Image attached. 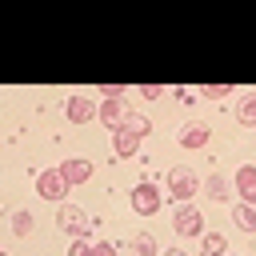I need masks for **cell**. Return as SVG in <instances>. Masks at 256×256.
<instances>
[{
	"label": "cell",
	"instance_id": "obj_21",
	"mask_svg": "<svg viewBox=\"0 0 256 256\" xmlns=\"http://www.w3.org/2000/svg\"><path fill=\"white\" fill-rule=\"evenodd\" d=\"M136 92H140L144 100H160V96H164V88H160V84H140Z\"/></svg>",
	"mask_w": 256,
	"mask_h": 256
},
{
	"label": "cell",
	"instance_id": "obj_3",
	"mask_svg": "<svg viewBox=\"0 0 256 256\" xmlns=\"http://www.w3.org/2000/svg\"><path fill=\"white\" fill-rule=\"evenodd\" d=\"M72 184L60 176V168H44V172H36V192L44 196V200H52V204H64V192H68Z\"/></svg>",
	"mask_w": 256,
	"mask_h": 256
},
{
	"label": "cell",
	"instance_id": "obj_9",
	"mask_svg": "<svg viewBox=\"0 0 256 256\" xmlns=\"http://www.w3.org/2000/svg\"><path fill=\"white\" fill-rule=\"evenodd\" d=\"M232 184H236V192L244 196V204H256V168H252V164H244V168H236V176H232Z\"/></svg>",
	"mask_w": 256,
	"mask_h": 256
},
{
	"label": "cell",
	"instance_id": "obj_14",
	"mask_svg": "<svg viewBox=\"0 0 256 256\" xmlns=\"http://www.w3.org/2000/svg\"><path fill=\"white\" fill-rule=\"evenodd\" d=\"M200 248H204V256H228V240H224L220 232H204Z\"/></svg>",
	"mask_w": 256,
	"mask_h": 256
},
{
	"label": "cell",
	"instance_id": "obj_8",
	"mask_svg": "<svg viewBox=\"0 0 256 256\" xmlns=\"http://www.w3.org/2000/svg\"><path fill=\"white\" fill-rule=\"evenodd\" d=\"M176 140H180V148H204L208 144V124L204 120H188Z\"/></svg>",
	"mask_w": 256,
	"mask_h": 256
},
{
	"label": "cell",
	"instance_id": "obj_7",
	"mask_svg": "<svg viewBox=\"0 0 256 256\" xmlns=\"http://www.w3.org/2000/svg\"><path fill=\"white\" fill-rule=\"evenodd\" d=\"M60 176H64L68 184H88V180H92V160L72 156V160H64V164H60Z\"/></svg>",
	"mask_w": 256,
	"mask_h": 256
},
{
	"label": "cell",
	"instance_id": "obj_2",
	"mask_svg": "<svg viewBox=\"0 0 256 256\" xmlns=\"http://www.w3.org/2000/svg\"><path fill=\"white\" fill-rule=\"evenodd\" d=\"M196 192H200V180H196L188 168H172V172H168V196H172L176 204H188Z\"/></svg>",
	"mask_w": 256,
	"mask_h": 256
},
{
	"label": "cell",
	"instance_id": "obj_22",
	"mask_svg": "<svg viewBox=\"0 0 256 256\" xmlns=\"http://www.w3.org/2000/svg\"><path fill=\"white\" fill-rule=\"evenodd\" d=\"M68 256H92V244H88V240H72Z\"/></svg>",
	"mask_w": 256,
	"mask_h": 256
},
{
	"label": "cell",
	"instance_id": "obj_10",
	"mask_svg": "<svg viewBox=\"0 0 256 256\" xmlns=\"http://www.w3.org/2000/svg\"><path fill=\"white\" fill-rule=\"evenodd\" d=\"M112 148H116V156H120V160H128V156H136L140 136H136V132H128V128H116V132H112Z\"/></svg>",
	"mask_w": 256,
	"mask_h": 256
},
{
	"label": "cell",
	"instance_id": "obj_18",
	"mask_svg": "<svg viewBox=\"0 0 256 256\" xmlns=\"http://www.w3.org/2000/svg\"><path fill=\"white\" fill-rule=\"evenodd\" d=\"M12 232H16V236H28V232H32V212H24V208L12 212Z\"/></svg>",
	"mask_w": 256,
	"mask_h": 256
},
{
	"label": "cell",
	"instance_id": "obj_23",
	"mask_svg": "<svg viewBox=\"0 0 256 256\" xmlns=\"http://www.w3.org/2000/svg\"><path fill=\"white\" fill-rule=\"evenodd\" d=\"M92 256H116V248H112L108 240H96V244H92Z\"/></svg>",
	"mask_w": 256,
	"mask_h": 256
},
{
	"label": "cell",
	"instance_id": "obj_20",
	"mask_svg": "<svg viewBox=\"0 0 256 256\" xmlns=\"http://www.w3.org/2000/svg\"><path fill=\"white\" fill-rule=\"evenodd\" d=\"M96 92H100V96H104V100H120V96H124V92H128V88H124V84H100V88H96Z\"/></svg>",
	"mask_w": 256,
	"mask_h": 256
},
{
	"label": "cell",
	"instance_id": "obj_17",
	"mask_svg": "<svg viewBox=\"0 0 256 256\" xmlns=\"http://www.w3.org/2000/svg\"><path fill=\"white\" fill-rule=\"evenodd\" d=\"M128 244H132V252H136V256H156V240H152L148 232H136Z\"/></svg>",
	"mask_w": 256,
	"mask_h": 256
},
{
	"label": "cell",
	"instance_id": "obj_11",
	"mask_svg": "<svg viewBox=\"0 0 256 256\" xmlns=\"http://www.w3.org/2000/svg\"><path fill=\"white\" fill-rule=\"evenodd\" d=\"M124 116H128V112H124V100H104V104H100V124H108L112 132L124 124Z\"/></svg>",
	"mask_w": 256,
	"mask_h": 256
},
{
	"label": "cell",
	"instance_id": "obj_15",
	"mask_svg": "<svg viewBox=\"0 0 256 256\" xmlns=\"http://www.w3.org/2000/svg\"><path fill=\"white\" fill-rule=\"evenodd\" d=\"M120 128H128V132H136V136H140V140H144V136H148V132H152V120H148V116H140V112H128V116H124V124H120Z\"/></svg>",
	"mask_w": 256,
	"mask_h": 256
},
{
	"label": "cell",
	"instance_id": "obj_25",
	"mask_svg": "<svg viewBox=\"0 0 256 256\" xmlns=\"http://www.w3.org/2000/svg\"><path fill=\"white\" fill-rule=\"evenodd\" d=\"M164 256H184V252H180V248H168V252H164Z\"/></svg>",
	"mask_w": 256,
	"mask_h": 256
},
{
	"label": "cell",
	"instance_id": "obj_12",
	"mask_svg": "<svg viewBox=\"0 0 256 256\" xmlns=\"http://www.w3.org/2000/svg\"><path fill=\"white\" fill-rule=\"evenodd\" d=\"M232 220L240 224V232H256V204H232Z\"/></svg>",
	"mask_w": 256,
	"mask_h": 256
},
{
	"label": "cell",
	"instance_id": "obj_4",
	"mask_svg": "<svg viewBox=\"0 0 256 256\" xmlns=\"http://www.w3.org/2000/svg\"><path fill=\"white\" fill-rule=\"evenodd\" d=\"M172 228H176V236H204V216H200V208H196V204H180L176 216H172Z\"/></svg>",
	"mask_w": 256,
	"mask_h": 256
},
{
	"label": "cell",
	"instance_id": "obj_1",
	"mask_svg": "<svg viewBox=\"0 0 256 256\" xmlns=\"http://www.w3.org/2000/svg\"><path fill=\"white\" fill-rule=\"evenodd\" d=\"M56 224H60V232H68L76 240H88V232H92V216L80 204H68V200L56 208Z\"/></svg>",
	"mask_w": 256,
	"mask_h": 256
},
{
	"label": "cell",
	"instance_id": "obj_13",
	"mask_svg": "<svg viewBox=\"0 0 256 256\" xmlns=\"http://www.w3.org/2000/svg\"><path fill=\"white\" fill-rule=\"evenodd\" d=\"M200 188H204V196H208V200H228V196H232V192H228V184H224V176H220V172H212V176H208V180H200Z\"/></svg>",
	"mask_w": 256,
	"mask_h": 256
},
{
	"label": "cell",
	"instance_id": "obj_24",
	"mask_svg": "<svg viewBox=\"0 0 256 256\" xmlns=\"http://www.w3.org/2000/svg\"><path fill=\"white\" fill-rule=\"evenodd\" d=\"M196 96H200V92H192V88H176V100H180V104H192Z\"/></svg>",
	"mask_w": 256,
	"mask_h": 256
},
{
	"label": "cell",
	"instance_id": "obj_6",
	"mask_svg": "<svg viewBox=\"0 0 256 256\" xmlns=\"http://www.w3.org/2000/svg\"><path fill=\"white\" fill-rule=\"evenodd\" d=\"M132 212H140V216L160 212V188L156 184H136L132 188Z\"/></svg>",
	"mask_w": 256,
	"mask_h": 256
},
{
	"label": "cell",
	"instance_id": "obj_19",
	"mask_svg": "<svg viewBox=\"0 0 256 256\" xmlns=\"http://www.w3.org/2000/svg\"><path fill=\"white\" fill-rule=\"evenodd\" d=\"M200 96H212V100H220V96H232V84H204V88H196Z\"/></svg>",
	"mask_w": 256,
	"mask_h": 256
},
{
	"label": "cell",
	"instance_id": "obj_5",
	"mask_svg": "<svg viewBox=\"0 0 256 256\" xmlns=\"http://www.w3.org/2000/svg\"><path fill=\"white\" fill-rule=\"evenodd\" d=\"M64 116H68L72 124H88V120H96V116H100V108H96V100H92V96H68Z\"/></svg>",
	"mask_w": 256,
	"mask_h": 256
},
{
	"label": "cell",
	"instance_id": "obj_16",
	"mask_svg": "<svg viewBox=\"0 0 256 256\" xmlns=\"http://www.w3.org/2000/svg\"><path fill=\"white\" fill-rule=\"evenodd\" d=\"M236 116H240V124H256V88H252L248 96H240V108H236Z\"/></svg>",
	"mask_w": 256,
	"mask_h": 256
}]
</instances>
